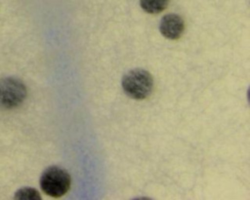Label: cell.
<instances>
[{
    "label": "cell",
    "mask_w": 250,
    "mask_h": 200,
    "mask_svg": "<svg viewBox=\"0 0 250 200\" xmlns=\"http://www.w3.org/2000/svg\"><path fill=\"white\" fill-rule=\"evenodd\" d=\"M71 183L70 175L62 167L50 166L46 168L40 177L41 190L51 197L64 195Z\"/></svg>",
    "instance_id": "2"
},
{
    "label": "cell",
    "mask_w": 250,
    "mask_h": 200,
    "mask_svg": "<svg viewBox=\"0 0 250 200\" xmlns=\"http://www.w3.org/2000/svg\"><path fill=\"white\" fill-rule=\"evenodd\" d=\"M14 198L15 199H41V196L35 188L24 186L16 191Z\"/></svg>",
    "instance_id": "6"
},
{
    "label": "cell",
    "mask_w": 250,
    "mask_h": 200,
    "mask_svg": "<svg viewBox=\"0 0 250 200\" xmlns=\"http://www.w3.org/2000/svg\"><path fill=\"white\" fill-rule=\"evenodd\" d=\"M169 4V0H140L141 8L147 14H159L164 11Z\"/></svg>",
    "instance_id": "5"
},
{
    "label": "cell",
    "mask_w": 250,
    "mask_h": 200,
    "mask_svg": "<svg viewBox=\"0 0 250 200\" xmlns=\"http://www.w3.org/2000/svg\"><path fill=\"white\" fill-rule=\"evenodd\" d=\"M159 30L167 39L177 40L182 36L185 30L184 20L176 14L165 15L160 20Z\"/></svg>",
    "instance_id": "4"
},
{
    "label": "cell",
    "mask_w": 250,
    "mask_h": 200,
    "mask_svg": "<svg viewBox=\"0 0 250 200\" xmlns=\"http://www.w3.org/2000/svg\"><path fill=\"white\" fill-rule=\"evenodd\" d=\"M121 85L124 93L134 100H145L153 88V79L145 69L135 68L124 74Z\"/></svg>",
    "instance_id": "1"
},
{
    "label": "cell",
    "mask_w": 250,
    "mask_h": 200,
    "mask_svg": "<svg viewBox=\"0 0 250 200\" xmlns=\"http://www.w3.org/2000/svg\"><path fill=\"white\" fill-rule=\"evenodd\" d=\"M27 89L23 82L16 77L0 79V106L5 109L19 107L26 99Z\"/></svg>",
    "instance_id": "3"
}]
</instances>
